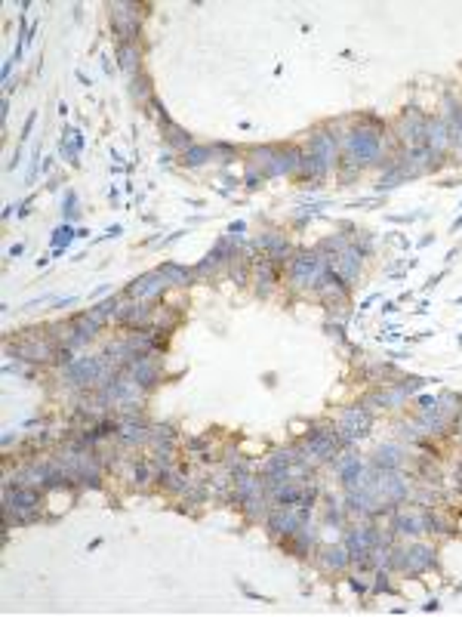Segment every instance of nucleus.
Wrapping results in <instances>:
<instances>
[{
  "label": "nucleus",
  "mask_w": 462,
  "mask_h": 617,
  "mask_svg": "<svg viewBox=\"0 0 462 617\" xmlns=\"http://www.w3.org/2000/svg\"><path fill=\"white\" fill-rule=\"evenodd\" d=\"M382 152V127L367 130V127H357L345 136V154L348 160H357V164H373Z\"/></svg>",
  "instance_id": "f257e3e1"
},
{
  "label": "nucleus",
  "mask_w": 462,
  "mask_h": 617,
  "mask_svg": "<svg viewBox=\"0 0 462 617\" xmlns=\"http://www.w3.org/2000/svg\"><path fill=\"white\" fill-rule=\"evenodd\" d=\"M324 271H326L324 256L314 250H302L299 256L293 259V265H290V278H293L296 287H318Z\"/></svg>",
  "instance_id": "f03ea898"
},
{
  "label": "nucleus",
  "mask_w": 462,
  "mask_h": 617,
  "mask_svg": "<svg viewBox=\"0 0 462 617\" xmlns=\"http://www.w3.org/2000/svg\"><path fill=\"white\" fill-rule=\"evenodd\" d=\"M37 506H40V494L31 491V487L18 485V491L6 487V524L16 518V522H31L37 518Z\"/></svg>",
  "instance_id": "7ed1b4c3"
},
{
  "label": "nucleus",
  "mask_w": 462,
  "mask_h": 617,
  "mask_svg": "<svg viewBox=\"0 0 462 617\" xmlns=\"http://www.w3.org/2000/svg\"><path fill=\"white\" fill-rule=\"evenodd\" d=\"M136 10H139L136 3H111V22H114L117 43H133L139 37L142 19Z\"/></svg>",
  "instance_id": "20e7f679"
},
{
  "label": "nucleus",
  "mask_w": 462,
  "mask_h": 617,
  "mask_svg": "<svg viewBox=\"0 0 462 617\" xmlns=\"http://www.w3.org/2000/svg\"><path fill=\"white\" fill-rule=\"evenodd\" d=\"M108 376V364L105 358H80V361H71L65 370V383L71 386H92V383L105 380Z\"/></svg>",
  "instance_id": "39448f33"
},
{
  "label": "nucleus",
  "mask_w": 462,
  "mask_h": 617,
  "mask_svg": "<svg viewBox=\"0 0 462 617\" xmlns=\"http://www.w3.org/2000/svg\"><path fill=\"white\" fill-rule=\"evenodd\" d=\"M370 426H373V417H370L367 407L363 404L348 407V411L342 413V420H339V444H348V441H355V438H363L370 432Z\"/></svg>",
  "instance_id": "423d86ee"
},
{
  "label": "nucleus",
  "mask_w": 462,
  "mask_h": 617,
  "mask_svg": "<svg viewBox=\"0 0 462 617\" xmlns=\"http://www.w3.org/2000/svg\"><path fill=\"white\" fill-rule=\"evenodd\" d=\"M425 133H428V121H425V117L419 114L416 108H407L404 117H400V123H398V136L404 142H413V145H419V142L425 139Z\"/></svg>",
  "instance_id": "0eeeda50"
},
{
  "label": "nucleus",
  "mask_w": 462,
  "mask_h": 617,
  "mask_svg": "<svg viewBox=\"0 0 462 617\" xmlns=\"http://www.w3.org/2000/svg\"><path fill=\"white\" fill-rule=\"evenodd\" d=\"M363 479H367V469H363L361 457L351 454V450H348V454H342V460H339V481L351 491V487H363V485H367Z\"/></svg>",
  "instance_id": "6e6552de"
},
{
  "label": "nucleus",
  "mask_w": 462,
  "mask_h": 617,
  "mask_svg": "<svg viewBox=\"0 0 462 617\" xmlns=\"http://www.w3.org/2000/svg\"><path fill=\"white\" fill-rule=\"evenodd\" d=\"M305 444H308V454L311 457H318V460H333V457H336V448H339V435L311 429L305 438Z\"/></svg>",
  "instance_id": "1a4fd4ad"
},
{
  "label": "nucleus",
  "mask_w": 462,
  "mask_h": 617,
  "mask_svg": "<svg viewBox=\"0 0 462 617\" xmlns=\"http://www.w3.org/2000/svg\"><path fill=\"white\" fill-rule=\"evenodd\" d=\"M166 284H170V281L164 278V271H148V275L136 278V281L129 284V296H136V300H148V296L160 293Z\"/></svg>",
  "instance_id": "9d476101"
},
{
  "label": "nucleus",
  "mask_w": 462,
  "mask_h": 617,
  "mask_svg": "<svg viewBox=\"0 0 462 617\" xmlns=\"http://www.w3.org/2000/svg\"><path fill=\"white\" fill-rule=\"evenodd\" d=\"M302 167V154L296 148H287V152L271 154L268 167H265V176H283V173H293Z\"/></svg>",
  "instance_id": "9b49d317"
},
{
  "label": "nucleus",
  "mask_w": 462,
  "mask_h": 617,
  "mask_svg": "<svg viewBox=\"0 0 462 617\" xmlns=\"http://www.w3.org/2000/svg\"><path fill=\"white\" fill-rule=\"evenodd\" d=\"M129 376H133L139 386H145V389H151V386H157V367H154V361L148 355H133V361H129Z\"/></svg>",
  "instance_id": "f8f14e48"
},
{
  "label": "nucleus",
  "mask_w": 462,
  "mask_h": 617,
  "mask_svg": "<svg viewBox=\"0 0 462 617\" xmlns=\"http://www.w3.org/2000/svg\"><path fill=\"white\" fill-rule=\"evenodd\" d=\"M437 565V555L431 546H422V543H413L410 549H407V568H410L413 574H422L428 571V568Z\"/></svg>",
  "instance_id": "ddd939ff"
},
{
  "label": "nucleus",
  "mask_w": 462,
  "mask_h": 617,
  "mask_svg": "<svg viewBox=\"0 0 462 617\" xmlns=\"http://www.w3.org/2000/svg\"><path fill=\"white\" fill-rule=\"evenodd\" d=\"M339 263H336V271L345 278V281H355L357 278V271H361V259H363V253L357 250V247H345L342 253H339Z\"/></svg>",
  "instance_id": "4468645a"
},
{
  "label": "nucleus",
  "mask_w": 462,
  "mask_h": 617,
  "mask_svg": "<svg viewBox=\"0 0 462 617\" xmlns=\"http://www.w3.org/2000/svg\"><path fill=\"white\" fill-rule=\"evenodd\" d=\"M394 534H404V537H416L425 531V516H413V512H398L392 522Z\"/></svg>",
  "instance_id": "2eb2a0df"
},
{
  "label": "nucleus",
  "mask_w": 462,
  "mask_h": 617,
  "mask_svg": "<svg viewBox=\"0 0 462 617\" xmlns=\"http://www.w3.org/2000/svg\"><path fill=\"white\" fill-rule=\"evenodd\" d=\"M311 154H318L320 160H326V164L333 167V160H336V154H339L336 139H333L330 133H314L311 136Z\"/></svg>",
  "instance_id": "dca6fc26"
},
{
  "label": "nucleus",
  "mask_w": 462,
  "mask_h": 617,
  "mask_svg": "<svg viewBox=\"0 0 462 617\" xmlns=\"http://www.w3.org/2000/svg\"><path fill=\"white\" fill-rule=\"evenodd\" d=\"M425 142H428V152H444L450 142V133H447V123L444 121H431L428 123V133H425Z\"/></svg>",
  "instance_id": "f3484780"
},
{
  "label": "nucleus",
  "mask_w": 462,
  "mask_h": 617,
  "mask_svg": "<svg viewBox=\"0 0 462 617\" xmlns=\"http://www.w3.org/2000/svg\"><path fill=\"white\" fill-rule=\"evenodd\" d=\"M117 435H120L123 444H142V441L151 438V432H148L142 423H120L117 426Z\"/></svg>",
  "instance_id": "a211bd4d"
},
{
  "label": "nucleus",
  "mask_w": 462,
  "mask_h": 617,
  "mask_svg": "<svg viewBox=\"0 0 462 617\" xmlns=\"http://www.w3.org/2000/svg\"><path fill=\"white\" fill-rule=\"evenodd\" d=\"M213 152H216L213 145H191V148H185V152H182V164L185 167H201V164H207V160L213 158Z\"/></svg>",
  "instance_id": "6ab92c4d"
},
{
  "label": "nucleus",
  "mask_w": 462,
  "mask_h": 617,
  "mask_svg": "<svg viewBox=\"0 0 462 617\" xmlns=\"http://www.w3.org/2000/svg\"><path fill=\"white\" fill-rule=\"evenodd\" d=\"M376 469H382V472H385V469H398L400 466V450L394 448V444H385V448H379L376 450Z\"/></svg>",
  "instance_id": "aec40b11"
},
{
  "label": "nucleus",
  "mask_w": 462,
  "mask_h": 617,
  "mask_svg": "<svg viewBox=\"0 0 462 617\" xmlns=\"http://www.w3.org/2000/svg\"><path fill=\"white\" fill-rule=\"evenodd\" d=\"M117 62H120V71L136 74V62H139V53H136L133 43H117Z\"/></svg>",
  "instance_id": "412c9836"
},
{
  "label": "nucleus",
  "mask_w": 462,
  "mask_h": 617,
  "mask_svg": "<svg viewBox=\"0 0 462 617\" xmlns=\"http://www.w3.org/2000/svg\"><path fill=\"white\" fill-rule=\"evenodd\" d=\"M320 561H324V568L336 571V568H345V565H348L351 555H348V549H345V546H333V549H326V553L320 555Z\"/></svg>",
  "instance_id": "4be33fe9"
},
{
  "label": "nucleus",
  "mask_w": 462,
  "mask_h": 617,
  "mask_svg": "<svg viewBox=\"0 0 462 617\" xmlns=\"http://www.w3.org/2000/svg\"><path fill=\"white\" fill-rule=\"evenodd\" d=\"M18 355H22L25 361H43V358H49V346L43 343V339H37V343H25V346H18Z\"/></svg>",
  "instance_id": "5701e85b"
},
{
  "label": "nucleus",
  "mask_w": 462,
  "mask_h": 617,
  "mask_svg": "<svg viewBox=\"0 0 462 617\" xmlns=\"http://www.w3.org/2000/svg\"><path fill=\"white\" fill-rule=\"evenodd\" d=\"M164 133H170L166 139H170V145H176V148H191V136L185 133L182 127H176L172 121H164Z\"/></svg>",
  "instance_id": "b1692460"
},
{
  "label": "nucleus",
  "mask_w": 462,
  "mask_h": 617,
  "mask_svg": "<svg viewBox=\"0 0 462 617\" xmlns=\"http://www.w3.org/2000/svg\"><path fill=\"white\" fill-rule=\"evenodd\" d=\"M157 271H164V278L170 284H188V278H191V271L185 269V265H176V263H164Z\"/></svg>",
  "instance_id": "393cba45"
},
{
  "label": "nucleus",
  "mask_w": 462,
  "mask_h": 617,
  "mask_svg": "<svg viewBox=\"0 0 462 617\" xmlns=\"http://www.w3.org/2000/svg\"><path fill=\"white\" fill-rule=\"evenodd\" d=\"M74 238H77V232L71 228V222H68V226H59L53 232V250H68V244H71Z\"/></svg>",
  "instance_id": "a878e982"
},
{
  "label": "nucleus",
  "mask_w": 462,
  "mask_h": 617,
  "mask_svg": "<svg viewBox=\"0 0 462 617\" xmlns=\"http://www.w3.org/2000/svg\"><path fill=\"white\" fill-rule=\"evenodd\" d=\"M74 216H77V195L68 191L65 195V219H74Z\"/></svg>",
  "instance_id": "bb28decb"
},
{
  "label": "nucleus",
  "mask_w": 462,
  "mask_h": 617,
  "mask_svg": "<svg viewBox=\"0 0 462 617\" xmlns=\"http://www.w3.org/2000/svg\"><path fill=\"white\" fill-rule=\"evenodd\" d=\"M345 247H348V244H345V238H330V241L320 244V250L326 253V250H345Z\"/></svg>",
  "instance_id": "cd10ccee"
},
{
  "label": "nucleus",
  "mask_w": 462,
  "mask_h": 617,
  "mask_svg": "<svg viewBox=\"0 0 462 617\" xmlns=\"http://www.w3.org/2000/svg\"><path fill=\"white\" fill-rule=\"evenodd\" d=\"M148 475H151V469H148V463H136V481L139 485H145Z\"/></svg>",
  "instance_id": "c85d7f7f"
},
{
  "label": "nucleus",
  "mask_w": 462,
  "mask_h": 617,
  "mask_svg": "<svg viewBox=\"0 0 462 617\" xmlns=\"http://www.w3.org/2000/svg\"><path fill=\"white\" fill-rule=\"evenodd\" d=\"M34 123H37V111H31V114H28V121H25V127H22V139H28V136H31Z\"/></svg>",
  "instance_id": "c756f323"
},
{
  "label": "nucleus",
  "mask_w": 462,
  "mask_h": 617,
  "mask_svg": "<svg viewBox=\"0 0 462 617\" xmlns=\"http://www.w3.org/2000/svg\"><path fill=\"white\" fill-rule=\"evenodd\" d=\"M244 228H246V222H244V219H234L231 226H228V232H231V234H238V232L244 234Z\"/></svg>",
  "instance_id": "7c9ffc66"
},
{
  "label": "nucleus",
  "mask_w": 462,
  "mask_h": 617,
  "mask_svg": "<svg viewBox=\"0 0 462 617\" xmlns=\"http://www.w3.org/2000/svg\"><path fill=\"white\" fill-rule=\"evenodd\" d=\"M394 312H398V302H392V300H388L385 306H382V315H394Z\"/></svg>",
  "instance_id": "2f4dec72"
},
{
  "label": "nucleus",
  "mask_w": 462,
  "mask_h": 617,
  "mask_svg": "<svg viewBox=\"0 0 462 617\" xmlns=\"http://www.w3.org/2000/svg\"><path fill=\"white\" fill-rule=\"evenodd\" d=\"M22 253H25V244H22V241H18V244H12V247H10V256H22Z\"/></svg>",
  "instance_id": "473e14b6"
},
{
  "label": "nucleus",
  "mask_w": 462,
  "mask_h": 617,
  "mask_svg": "<svg viewBox=\"0 0 462 617\" xmlns=\"http://www.w3.org/2000/svg\"><path fill=\"white\" fill-rule=\"evenodd\" d=\"M117 234H123V226H111V228H108V234H105V238H117Z\"/></svg>",
  "instance_id": "72a5a7b5"
},
{
  "label": "nucleus",
  "mask_w": 462,
  "mask_h": 617,
  "mask_svg": "<svg viewBox=\"0 0 462 617\" xmlns=\"http://www.w3.org/2000/svg\"><path fill=\"white\" fill-rule=\"evenodd\" d=\"M441 608V602H437V598H428V602H425V611H437Z\"/></svg>",
  "instance_id": "f704fd0d"
},
{
  "label": "nucleus",
  "mask_w": 462,
  "mask_h": 617,
  "mask_svg": "<svg viewBox=\"0 0 462 617\" xmlns=\"http://www.w3.org/2000/svg\"><path fill=\"white\" fill-rule=\"evenodd\" d=\"M376 300H379V296H376V293H373V296H367V300H363V302H361V308H370V306H373V302H376Z\"/></svg>",
  "instance_id": "c9c22d12"
},
{
  "label": "nucleus",
  "mask_w": 462,
  "mask_h": 617,
  "mask_svg": "<svg viewBox=\"0 0 462 617\" xmlns=\"http://www.w3.org/2000/svg\"><path fill=\"white\" fill-rule=\"evenodd\" d=\"M459 228H462V216H459V219H453V232H459Z\"/></svg>",
  "instance_id": "e433bc0d"
},
{
  "label": "nucleus",
  "mask_w": 462,
  "mask_h": 617,
  "mask_svg": "<svg viewBox=\"0 0 462 617\" xmlns=\"http://www.w3.org/2000/svg\"><path fill=\"white\" fill-rule=\"evenodd\" d=\"M459 429H462V420H459ZM459 435H462V432H459Z\"/></svg>",
  "instance_id": "4c0bfd02"
}]
</instances>
